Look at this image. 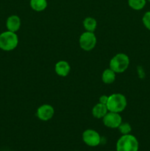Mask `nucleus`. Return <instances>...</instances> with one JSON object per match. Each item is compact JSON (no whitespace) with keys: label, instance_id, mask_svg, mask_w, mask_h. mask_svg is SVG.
Returning a JSON list of instances; mask_svg holds the SVG:
<instances>
[{"label":"nucleus","instance_id":"obj_9","mask_svg":"<svg viewBox=\"0 0 150 151\" xmlns=\"http://www.w3.org/2000/svg\"><path fill=\"white\" fill-rule=\"evenodd\" d=\"M6 27L10 32H16L21 27V19L16 15H12L6 21Z\"/></svg>","mask_w":150,"mask_h":151},{"label":"nucleus","instance_id":"obj_8","mask_svg":"<svg viewBox=\"0 0 150 151\" xmlns=\"http://www.w3.org/2000/svg\"><path fill=\"white\" fill-rule=\"evenodd\" d=\"M54 114V108L48 104L40 106L37 110V116L42 121H48L53 117Z\"/></svg>","mask_w":150,"mask_h":151},{"label":"nucleus","instance_id":"obj_14","mask_svg":"<svg viewBox=\"0 0 150 151\" xmlns=\"http://www.w3.org/2000/svg\"><path fill=\"white\" fill-rule=\"evenodd\" d=\"M97 26V22L95 19L92 17H87L83 21V27L88 32H94Z\"/></svg>","mask_w":150,"mask_h":151},{"label":"nucleus","instance_id":"obj_18","mask_svg":"<svg viewBox=\"0 0 150 151\" xmlns=\"http://www.w3.org/2000/svg\"><path fill=\"white\" fill-rule=\"evenodd\" d=\"M107 100H108V96L102 95L99 97V103H102V104H107Z\"/></svg>","mask_w":150,"mask_h":151},{"label":"nucleus","instance_id":"obj_1","mask_svg":"<svg viewBox=\"0 0 150 151\" xmlns=\"http://www.w3.org/2000/svg\"><path fill=\"white\" fill-rule=\"evenodd\" d=\"M127 101L124 95L119 93L113 94L108 96V100L106 104L109 111L121 113L126 107Z\"/></svg>","mask_w":150,"mask_h":151},{"label":"nucleus","instance_id":"obj_13","mask_svg":"<svg viewBox=\"0 0 150 151\" xmlns=\"http://www.w3.org/2000/svg\"><path fill=\"white\" fill-rule=\"evenodd\" d=\"M30 7L33 10L41 12L47 7L46 0H30Z\"/></svg>","mask_w":150,"mask_h":151},{"label":"nucleus","instance_id":"obj_16","mask_svg":"<svg viewBox=\"0 0 150 151\" xmlns=\"http://www.w3.org/2000/svg\"><path fill=\"white\" fill-rule=\"evenodd\" d=\"M119 130L120 131L121 134L123 135H126V134H129V133L132 131V128L131 125H129L128 122H121V125L119 126Z\"/></svg>","mask_w":150,"mask_h":151},{"label":"nucleus","instance_id":"obj_15","mask_svg":"<svg viewBox=\"0 0 150 151\" xmlns=\"http://www.w3.org/2000/svg\"><path fill=\"white\" fill-rule=\"evenodd\" d=\"M146 0H128V4L135 10H142L146 5Z\"/></svg>","mask_w":150,"mask_h":151},{"label":"nucleus","instance_id":"obj_7","mask_svg":"<svg viewBox=\"0 0 150 151\" xmlns=\"http://www.w3.org/2000/svg\"><path fill=\"white\" fill-rule=\"evenodd\" d=\"M103 123L110 128H118L122 122V118L119 113L108 111L102 118Z\"/></svg>","mask_w":150,"mask_h":151},{"label":"nucleus","instance_id":"obj_19","mask_svg":"<svg viewBox=\"0 0 150 151\" xmlns=\"http://www.w3.org/2000/svg\"><path fill=\"white\" fill-rule=\"evenodd\" d=\"M147 1H149V2H150V0H147Z\"/></svg>","mask_w":150,"mask_h":151},{"label":"nucleus","instance_id":"obj_10","mask_svg":"<svg viewBox=\"0 0 150 151\" xmlns=\"http://www.w3.org/2000/svg\"><path fill=\"white\" fill-rule=\"evenodd\" d=\"M54 70L57 75L60 77H66L69 74L71 70V66L67 61L60 60L55 64Z\"/></svg>","mask_w":150,"mask_h":151},{"label":"nucleus","instance_id":"obj_3","mask_svg":"<svg viewBox=\"0 0 150 151\" xmlns=\"http://www.w3.org/2000/svg\"><path fill=\"white\" fill-rule=\"evenodd\" d=\"M138 141L131 134L122 135L116 143V151H138Z\"/></svg>","mask_w":150,"mask_h":151},{"label":"nucleus","instance_id":"obj_4","mask_svg":"<svg viewBox=\"0 0 150 151\" xmlns=\"http://www.w3.org/2000/svg\"><path fill=\"white\" fill-rule=\"evenodd\" d=\"M129 58L126 54L119 53L113 56L110 61V69L116 73H122L128 69Z\"/></svg>","mask_w":150,"mask_h":151},{"label":"nucleus","instance_id":"obj_17","mask_svg":"<svg viewBox=\"0 0 150 151\" xmlns=\"http://www.w3.org/2000/svg\"><path fill=\"white\" fill-rule=\"evenodd\" d=\"M142 21L143 24L146 27V28H147L149 30H150V11L145 13V14L143 16Z\"/></svg>","mask_w":150,"mask_h":151},{"label":"nucleus","instance_id":"obj_12","mask_svg":"<svg viewBox=\"0 0 150 151\" xmlns=\"http://www.w3.org/2000/svg\"><path fill=\"white\" fill-rule=\"evenodd\" d=\"M116 72L111 69H107L103 72L101 75V80L106 84H111L116 80Z\"/></svg>","mask_w":150,"mask_h":151},{"label":"nucleus","instance_id":"obj_2","mask_svg":"<svg viewBox=\"0 0 150 151\" xmlns=\"http://www.w3.org/2000/svg\"><path fill=\"white\" fill-rule=\"evenodd\" d=\"M19 37L16 32L5 31L0 34V49L4 51H12L17 47Z\"/></svg>","mask_w":150,"mask_h":151},{"label":"nucleus","instance_id":"obj_5","mask_svg":"<svg viewBox=\"0 0 150 151\" xmlns=\"http://www.w3.org/2000/svg\"><path fill=\"white\" fill-rule=\"evenodd\" d=\"M79 44L83 50L91 51L96 44V37L94 32L85 31L79 37Z\"/></svg>","mask_w":150,"mask_h":151},{"label":"nucleus","instance_id":"obj_11","mask_svg":"<svg viewBox=\"0 0 150 151\" xmlns=\"http://www.w3.org/2000/svg\"><path fill=\"white\" fill-rule=\"evenodd\" d=\"M108 111H109L106 105L99 103L93 108L92 114L96 119H102Z\"/></svg>","mask_w":150,"mask_h":151},{"label":"nucleus","instance_id":"obj_6","mask_svg":"<svg viewBox=\"0 0 150 151\" xmlns=\"http://www.w3.org/2000/svg\"><path fill=\"white\" fill-rule=\"evenodd\" d=\"M83 142L88 146L96 147L101 143V137L97 131L92 129H88L82 134Z\"/></svg>","mask_w":150,"mask_h":151}]
</instances>
